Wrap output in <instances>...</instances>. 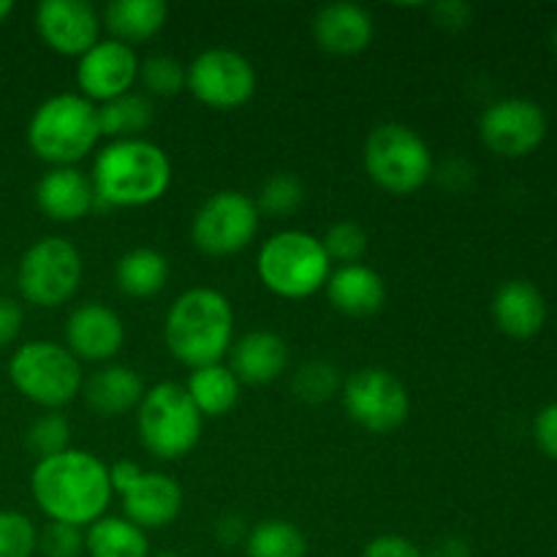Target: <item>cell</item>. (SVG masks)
Wrapping results in <instances>:
<instances>
[{"instance_id":"4316f807","label":"cell","mask_w":557,"mask_h":557,"mask_svg":"<svg viewBox=\"0 0 557 557\" xmlns=\"http://www.w3.org/2000/svg\"><path fill=\"white\" fill-rule=\"evenodd\" d=\"M185 392L201 417H223L239 400V381L226 364H207L190 373Z\"/></svg>"},{"instance_id":"5b68a950","label":"cell","mask_w":557,"mask_h":557,"mask_svg":"<svg viewBox=\"0 0 557 557\" xmlns=\"http://www.w3.org/2000/svg\"><path fill=\"white\" fill-rule=\"evenodd\" d=\"M259 277L283 299H308L326 286L332 261L319 237L299 228L277 232L261 245Z\"/></svg>"},{"instance_id":"e575fe53","label":"cell","mask_w":557,"mask_h":557,"mask_svg":"<svg viewBox=\"0 0 557 557\" xmlns=\"http://www.w3.org/2000/svg\"><path fill=\"white\" fill-rule=\"evenodd\" d=\"M38 531L22 511H0V557H33Z\"/></svg>"},{"instance_id":"44dd1931","label":"cell","mask_w":557,"mask_h":557,"mask_svg":"<svg viewBox=\"0 0 557 557\" xmlns=\"http://www.w3.org/2000/svg\"><path fill=\"white\" fill-rule=\"evenodd\" d=\"M326 297L337 313L351 315V319H368V315L379 313L381 305H384L386 283L373 267L346 264L330 272Z\"/></svg>"},{"instance_id":"b9f144b4","label":"cell","mask_w":557,"mask_h":557,"mask_svg":"<svg viewBox=\"0 0 557 557\" xmlns=\"http://www.w3.org/2000/svg\"><path fill=\"white\" fill-rule=\"evenodd\" d=\"M11 11H14V3H11V0H0V22L9 20Z\"/></svg>"},{"instance_id":"2e32d148","label":"cell","mask_w":557,"mask_h":557,"mask_svg":"<svg viewBox=\"0 0 557 557\" xmlns=\"http://www.w3.org/2000/svg\"><path fill=\"white\" fill-rule=\"evenodd\" d=\"M139 79V58L134 47L123 41H98L76 63V85L87 101H112L131 92V85Z\"/></svg>"},{"instance_id":"74e56055","label":"cell","mask_w":557,"mask_h":557,"mask_svg":"<svg viewBox=\"0 0 557 557\" xmlns=\"http://www.w3.org/2000/svg\"><path fill=\"white\" fill-rule=\"evenodd\" d=\"M533 435H536L539 449L557 460V403H549V406H544L539 411L536 424H533Z\"/></svg>"},{"instance_id":"484cf974","label":"cell","mask_w":557,"mask_h":557,"mask_svg":"<svg viewBox=\"0 0 557 557\" xmlns=\"http://www.w3.org/2000/svg\"><path fill=\"white\" fill-rule=\"evenodd\" d=\"M85 553L90 557H150L147 531L125 517H101L85 533Z\"/></svg>"},{"instance_id":"1f68e13d","label":"cell","mask_w":557,"mask_h":557,"mask_svg":"<svg viewBox=\"0 0 557 557\" xmlns=\"http://www.w3.org/2000/svg\"><path fill=\"white\" fill-rule=\"evenodd\" d=\"M302 201H305V185L299 183L294 174L281 172V174H272V177L267 180L256 207H259V212H267V215L286 218V215H294V212L302 207Z\"/></svg>"},{"instance_id":"52a82bcc","label":"cell","mask_w":557,"mask_h":557,"mask_svg":"<svg viewBox=\"0 0 557 557\" xmlns=\"http://www.w3.org/2000/svg\"><path fill=\"white\" fill-rule=\"evenodd\" d=\"M9 379L25 400L54 411L82 392V364L60 343L30 341L11 354Z\"/></svg>"},{"instance_id":"f35d334b","label":"cell","mask_w":557,"mask_h":557,"mask_svg":"<svg viewBox=\"0 0 557 557\" xmlns=\"http://www.w3.org/2000/svg\"><path fill=\"white\" fill-rule=\"evenodd\" d=\"M22 321H25L22 305L16 302L14 297H5V294H0V348L11 346V343L20 337Z\"/></svg>"},{"instance_id":"5bb4252c","label":"cell","mask_w":557,"mask_h":557,"mask_svg":"<svg viewBox=\"0 0 557 557\" xmlns=\"http://www.w3.org/2000/svg\"><path fill=\"white\" fill-rule=\"evenodd\" d=\"M479 134L498 156L522 158L547 136V114L531 98H500L484 109Z\"/></svg>"},{"instance_id":"9a60e30c","label":"cell","mask_w":557,"mask_h":557,"mask_svg":"<svg viewBox=\"0 0 557 557\" xmlns=\"http://www.w3.org/2000/svg\"><path fill=\"white\" fill-rule=\"evenodd\" d=\"M36 30L52 52L82 58L101 41V14L85 0H44L36 9Z\"/></svg>"},{"instance_id":"9c48e42d","label":"cell","mask_w":557,"mask_h":557,"mask_svg":"<svg viewBox=\"0 0 557 557\" xmlns=\"http://www.w3.org/2000/svg\"><path fill=\"white\" fill-rule=\"evenodd\" d=\"M82 283V256L65 237H44L22 253L16 286L22 299L36 308H58L76 294Z\"/></svg>"},{"instance_id":"8fae6325","label":"cell","mask_w":557,"mask_h":557,"mask_svg":"<svg viewBox=\"0 0 557 557\" xmlns=\"http://www.w3.org/2000/svg\"><path fill=\"white\" fill-rule=\"evenodd\" d=\"M259 207L243 190H221L199 207L190 237L207 256H234L253 243L259 232Z\"/></svg>"},{"instance_id":"30bf717a","label":"cell","mask_w":557,"mask_h":557,"mask_svg":"<svg viewBox=\"0 0 557 557\" xmlns=\"http://www.w3.org/2000/svg\"><path fill=\"white\" fill-rule=\"evenodd\" d=\"M112 493L123 498L125 520L141 531L172 525L183 509V490L166 473L141 471L136 462L120 460L109 468Z\"/></svg>"},{"instance_id":"ac0fdd59","label":"cell","mask_w":557,"mask_h":557,"mask_svg":"<svg viewBox=\"0 0 557 557\" xmlns=\"http://www.w3.org/2000/svg\"><path fill=\"white\" fill-rule=\"evenodd\" d=\"M313 38L330 54H359L373 41V16L357 3H330L315 11Z\"/></svg>"},{"instance_id":"60d3db41","label":"cell","mask_w":557,"mask_h":557,"mask_svg":"<svg viewBox=\"0 0 557 557\" xmlns=\"http://www.w3.org/2000/svg\"><path fill=\"white\" fill-rule=\"evenodd\" d=\"M433 557H471V549L462 539H444V542L435 547Z\"/></svg>"},{"instance_id":"ffe728a7","label":"cell","mask_w":557,"mask_h":557,"mask_svg":"<svg viewBox=\"0 0 557 557\" xmlns=\"http://www.w3.org/2000/svg\"><path fill=\"white\" fill-rule=\"evenodd\" d=\"M288 368V346L281 335L267 330L248 332L232 346V370L239 384L267 386Z\"/></svg>"},{"instance_id":"d4e9b609","label":"cell","mask_w":557,"mask_h":557,"mask_svg":"<svg viewBox=\"0 0 557 557\" xmlns=\"http://www.w3.org/2000/svg\"><path fill=\"white\" fill-rule=\"evenodd\" d=\"M114 281L120 292L128 297H156L169 281V259L156 248H134L120 256L114 267Z\"/></svg>"},{"instance_id":"83f0119b","label":"cell","mask_w":557,"mask_h":557,"mask_svg":"<svg viewBox=\"0 0 557 557\" xmlns=\"http://www.w3.org/2000/svg\"><path fill=\"white\" fill-rule=\"evenodd\" d=\"M156 120V109H152L150 98L136 96V92H125V96L112 98V101L98 107V128L101 136L109 139H139L141 131H147Z\"/></svg>"},{"instance_id":"7bdbcfd3","label":"cell","mask_w":557,"mask_h":557,"mask_svg":"<svg viewBox=\"0 0 557 557\" xmlns=\"http://www.w3.org/2000/svg\"><path fill=\"white\" fill-rule=\"evenodd\" d=\"M555 49H557V30H555Z\"/></svg>"},{"instance_id":"8d00e7d4","label":"cell","mask_w":557,"mask_h":557,"mask_svg":"<svg viewBox=\"0 0 557 557\" xmlns=\"http://www.w3.org/2000/svg\"><path fill=\"white\" fill-rule=\"evenodd\" d=\"M362 557H428L411 539L400 533H381L373 542L364 544Z\"/></svg>"},{"instance_id":"d6a6232c","label":"cell","mask_w":557,"mask_h":557,"mask_svg":"<svg viewBox=\"0 0 557 557\" xmlns=\"http://www.w3.org/2000/svg\"><path fill=\"white\" fill-rule=\"evenodd\" d=\"M71 441V428L69 419L63 413H44L27 430V449L44 460V457L60 455V451L69 449Z\"/></svg>"},{"instance_id":"8992f818","label":"cell","mask_w":557,"mask_h":557,"mask_svg":"<svg viewBox=\"0 0 557 557\" xmlns=\"http://www.w3.org/2000/svg\"><path fill=\"white\" fill-rule=\"evenodd\" d=\"M201 419L183 384L161 381L145 392L136 408V433L152 457L180 460L199 444Z\"/></svg>"},{"instance_id":"ba28073f","label":"cell","mask_w":557,"mask_h":557,"mask_svg":"<svg viewBox=\"0 0 557 557\" xmlns=\"http://www.w3.org/2000/svg\"><path fill=\"white\" fill-rule=\"evenodd\" d=\"M364 169L386 194L408 196L433 177V152L408 125L381 123L364 141Z\"/></svg>"},{"instance_id":"7a4b0ae2","label":"cell","mask_w":557,"mask_h":557,"mask_svg":"<svg viewBox=\"0 0 557 557\" xmlns=\"http://www.w3.org/2000/svg\"><path fill=\"white\" fill-rule=\"evenodd\" d=\"M96 205L145 207L161 199L172 185V161L150 139H120L103 147L92 163Z\"/></svg>"},{"instance_id":"cb8c5ba5","label":"cell","mask_w":557,"mask_h":557,"mask_svg":"<svg viewBox=\"0 0 557 557\" xmlns=\"http://www.w3.org/2000/svg\"><path fill=\"white\" fill-rule=\"evenodd\" d=\"M169 5L163 0H114L103 9V25L114 41H147L166 25Z\"/></svg>"},{"instance_id":"603a6c76","label":"cell","mask_w":557,"mask_h":557,"mask_svg":"<svg viewBox=\"0 0 557 557\" xmlns=\"http://www.w3.org/2000/svg\"><path fill=\"white\" fill-rule=\"evenodd\" d=\"M145 381L128 364H109V368L92 373L85 384V400L98 417L117 419L123 413L139 408L145 397Z\"/></svg>"},{"instance_id":"7402d4cb","label":"cell","mask_w":557,"mask_h":557,"mask_svg":"<svg viewBox=\"0 0 557 557\" xmlns=\"http://www.w3.org/2000/svg\"><path fill=\"white\" fill-rule=\"evenodd\" d=\"M493 315L504 335L528 341L542 332L547 321V302L531 281H506L495 292Z\"/></svg>"},{"instance_id":"d6986e66","label":"cell","mask_w":557,"mask_h":557,"mask_svg":"<svg viewBox=\"0 0 557 557\" xmlns=\"http://www.w3.org/2000/svg\"><path fill=\"white\" fill-rule=\"evenodd\" d=\"M36 205L47 218L71 223L96 207V190L76 166H52L36 185Z\"/></svg>"},{"instance_id":"277c9868","label":"cell","mask_w":557,"mask_h":557,"mask_svg":"<svg viewBox=\"0 0 557 557\" xmlns=\"http://www.w3.org/2000/svg\"><path fill=\"white\" fill-rule=\"evenodd\" d=\"M101 139L98 107L82 92H58L33 112L27 145L52 166H74Z\"/></svg>"},{"instance_id":"ab89813d","label":"cell","mask_w":557,"mask_h":557,"mask_svg":"<svg viewBox=\"0 0 557 557\" xmlns=\"http://www.w3.org/2000/svg\"><path fill=\"white\" fill-rule=\"evenodd\" d=\"M473 9L468 3H438L433 5V16L441 27H449V30H457V27H466L468 20H471Z\"/></svg>"},{"instance_id":"4fadbf2b","label":"cell","mask_w":557,"mask_h":557,"mask_svg":"<svg viewBox=\"0 0 557 557\" xmlns=\"http://www.w3.org/2000/svg\"><path fill=\"white\" fill-rule=\"evenodd\" d=\"M256 69L245 54L215 47L188 65V87L196 101L212 109H237L256 96Z\"/></svg>"},{"instance_id":"e0dca14e","label":"cell","mask_w":557,"mask_h":557,"mask_svg":"<svg viewBox=\"0 0 557 557\" xmlns=\"http://www.w3.org/2000/svg\"><path fill=\"white\" fill-rule=\"evenodd\" d=\"M69 351L85 362H107L123 348L125 326L112 308L101 302H85L69 315L65 324Z\"/></svg>"},{"instance_id":"836d02e7","label":"cell","mask_w":557,"mask_h":557,"mask_svg":"<svg viewBox=\"0 0 557 557\" xmlns=\"http://www.w3.org/2000/svg\"><path fill=\"white\" fill-rule=\"evenodd\" d=\"M330 261H341V267L359 264L364 253H368V232L354 221H341L330 226V232L321 239Z\"/></svg>"},{"instance_id":"7c38bea8","label":"cell","mask_w":557,"mask_h":557,"mask_svg":"<svg viewBox=\"0 0 557 557\" xmlns=\"http://www.w3.org/2000/svg\"><path fill=\"white\" fill-rule=\"evenodd\" d=\"M343 406L368 433H392L411 411L406 384L384 368H364L343 381Z\"/></svg>"},{"instance_id":"f1b7e54d","label":"cell","mask_w":557,"mask_h":557,"mask_svg":"<svg viewBox=\"0 0 557 557\" xmlns=\"http://www.w3.org/2000/svg\"><path fill=\"white\" fill-rule=\"evenodd\" d=\"M248 557H308V539L294 522L264 520L245 536Z\"/></svg>"},{"instance_id":"3957f363","label":"cell","mask_w":557,"mask_h":557,"mask_svg":"<svg viewBox=\"0 0 557 557\" xmlns=\"http://www.w3.org/2000/svg\"><path fill=\"white\" fill-rule=\"evenodd\" d=\"M163 337L174 359L190 370L218 364L232 348V302L215 288H188L169 308Z\"/></svg>"},{"instance_id":"6da1fadb","label":"cell","mask_w":557,"mask_h":557,"mask_svg":"<svg viewBox=\"0 0 557 557\" xmlns=\"http://www.w3.org/2000/svg\"><path fill=\"white\" fill-rule=\"evenodd\" d=\"M30 493L49 522L90 528L112 500L109 468L90 451L65 449L44 457L30 473Z\"/></svg>"},{"instance_id":"4dcf8cb0","label":"cell","mask_w":557,"mask_h":557,"mask_svg":"<svg viewBox=\"0 0 557 557\" xmlns=\"http://www.w3.org/2000/svg\"><path fill=\"white\" fill-rule=\"evenodd\" d=\"M139 82L152 96H177L188 82V65H183L172 54H150L139 63Z\"/></svg>"},{"instance_id":"f546056e","label":"cell","mask_w":557,"mask_h":557,"mask_svg":"<svg viewBox=\"0 0 557 557\" xmlns=\"http://www.w3.org/2000/svg\"><path fill=\"white\" fill-rule=\"evenodd\" d=\"M343 379L337 373V368L332 362H324V359H313V362H305L302 368L294 373L292 389L299 400L310 403H326L330 397H335L341 392Z\"/></svg>"},{"instance_id":"d590c367","label":"cell","mask_w":557,"mask_h":557,"mask_svg":"<svg viewBox=\"0 0 557 557\" xmlns=\"http://www.w3.org/2000/svg\"><path fill=\"white\" fill-rule=\"evenodd\" d=\"M38 549H41L44 557H79L85 553V533H82V528L49 522L38 533Z\"/></svg>"}]
</instances>
